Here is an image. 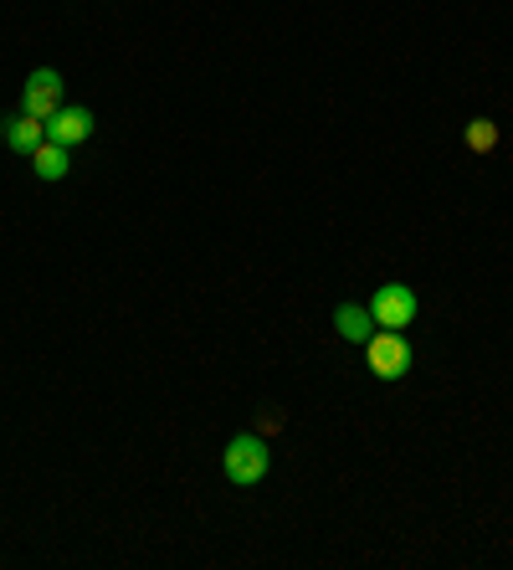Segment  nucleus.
I'll list each match as a JSON object with an SVG mask.
<instances>
[{"label": "nucleus", "mask_w": 513, "mask_h": 570, "mask_svg": "<svg viewBox=\"0 0 513 570\" xmlns=\"http://www.w3.org/2000/svg\"><path fill=\"white\" fill-rule=\"evenodd\" d=\"M365 355H369V371L381 375V381H401V375L411 371V345L401 340V330H381L365 340Z\"/></svg>", "instance_id": "nucleus-3"}, {"label": "nucleus", "mask_w": 513, "mask_h": 570, "mask_svg": "<svg viewBox=\"0 0 513 570\" xmlns=\"http://www.w3.org/2000/svg\"><path fill=\"white\" fill-rule=\"evenodd\" d=\"M57 108H62V78H57L52 67H37L27 78V88H21V114H31V119H52Z\"/></svg>", "instance_id": "nucleus-4"}, {"label": "nucleus", "mask_w": 513, "mask_h": 570, "mask_svg": "<svg viewBox=\"0 0 513 570\" xmlns=\"http://www.w3.org/2000/svg\"><path fill=\"white\" fill-rule=\"evenodd\" d=\"M334 324H339V334L349 340V345H365L369 334H375V314L359 304H339L334 308Z\"/></svg>", "instance_id": "nucleus-7"}, {"label": "nucleus", "mask_w": 513, "mask_h": 570, "mask_svg": "<svg viewBox=\"0 0 513 570\" xmlns=\"http://www.w3.org/2000/svg\"><path fill=\"white\" fill-rule=\"evenodd\" d=\"M88 134H92V114H88V108H67L62 104L52 119H47V139H57V145H67V149L82 145Z\"/></svg>", "instance_id": "nucleus-5"}, {"label": "nucleus", "mask_w": 513, "mask_h": 570, "mask_svg": "<svg viewBox=\"0 0 513 570\" xmlns=\"http://www.w3.org/2000/svg\"><path fill=\"white\" fill-rule=\"evenodd\" d=\"M493 145H499V129H493V119H473V124H467V149H473V155H487Z\"/></svg>", "instance_id": "nucleus-9"}, {"label": "nucleus", "mask_w": 513, "mask_h": 570, "mask_svg": "<svg viewBox=\"0 0 513 570\" xmlns=\"http://www.w3.org/2000/svg\"><path fill=\"white\" fill-rule=\"evenodd\" d=\"M369 314H375V330H411L416 314H422V304H416V293H411L406 283H385V288H375V298H369Z\"/></svg>", "instance_id": "nucleus-1"}, {"label": "nucleus", "mask_w": 513, "mask_h": 570, "mask_svg": "<svg viewBox=\"0 0 513 570\" xmlns=\"http://www.w3.org/2000/svg\"><path fill=\"white\" fill-rule=\"evenodd\" d=\"M31 165H37L41 180H62V175L72 170V159H67V145H57V139H41V145L31 149Z\"/></svg>", "instance_id": "nucleus-8"}, {"label": "nucleus", "mask_w": 513, "mask_h": 570, "mask_svg": "<svg viewBox=\"0 0 513 570\" xmlns=\"http://www.w3.org/2000/svg\"><path fill=\"white\" fill-rule=\"evenodd\" d=\"M221 468L231 483H241V489H251V483H263L267 478V448L263 438H231L221 452Z\"/></svg>", "instance_id": "nucleus-2"}, {"label": "nucleus", "mask_w": 513, "mask_h": 570, "mask_svg": "<svg viewBox=\"0 0 513 570\" xmlns=\"http://www.w3.org/2000/svg\"><path fill=\"white\" fill-rule=\"evenodd\" d=\"M0 139H6L11 149H21V155H31V149L47 139V124L31 119V114H21V119H6V124H0Z\"/></svg>", "instance_id": "nucleus-6"}]
</instances>
